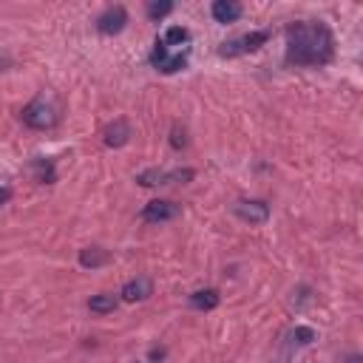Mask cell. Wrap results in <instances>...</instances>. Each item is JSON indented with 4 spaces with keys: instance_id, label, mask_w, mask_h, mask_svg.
I'll return each instance as SVG.
<instances>
[{
    "instance_id": "8992f818",
    "label": "cell",
    "mask_w": 363,
    "mask_h": 363,
    "mask_svg": "<svg viewBox=\"0 0 363 363\" xmlns=\"http://www.w3.org/2000/svg\"><path fill=\"white\" fill-rule=\"evenodd\" d=\"M125 26H128V12H125V6H111V9H105V12L97 17V31L105 34V37L119 34Z\"/></svg>"
},
{
    "instance_id": "8fae6325",
    "label": "cell",
    "mask_w": 363,
    "mask_h": 363,
    "mask_svg": "<svg viewBox=\"0 0 363 363\" xmlns=\"http://www.w3.org/2000/svg\"><path fill=\"white\" fill-rule=\"evenodd\" d=\"M108 261H111V253L103 250V247H85V250H80V267H85V269H100Z\"/></svg>"
},
{
    "instance_id": "9a60e30c",
    "label": "cell",
    "mask_w": 363,
    "mask_h": 363,
    "mask_svg": "<svg viewBox=\"0 0 363 363\" xmlns=\"http://www.w3.org/2000/svg\"><path fill=\"white\" fill-rule=\"evenodd\" d=\"M88 309H91V312H97V315H108V312H114V309H117V298H114L111 292L91 295V301H88Z\"/></svg>"
},
{
    "instance_id": "d6986e66",
    "label": "cell",
    "mask_w": 363,
    "mask_h": 363,
    "mask_svg": "<svg viewBox=\"0 0 363 363\" xmlns=\"http://www.w3.org/2000/svg\"><path fill=\"white\" fill-rule=\"evenodd\" d=\"M170 145H173L176 151H182V148L188 145V133H185V128L173 125V131H170Z\"/></svg>"
},
{
    "instance_id": "4fadbf2b",
    "label": "cell",
    "mask_w": 363,
    "mask_h": 363,
    "mask_svg": "<svg viewBox=\"0 0 363 363\" xmlns=\"http://www.w3.org/2000/svg\"><path fill=\"white\" fill-rule=\"evenodd\" d=\"M31 173L40 185H54L57 182V170H54V162L52 159H34L31 162Z\"/></svg>"
},
{
    "instance_id": "7a4b0ae2",
    "label": "cell",
    "mask_w": 363,
    "mask_h": 363,
    "mask_svg": "<svg viewBox=\"0 0 363 363\" xmlns=\"http://www.w3.org/2000/svg\"><path fill=\"white\" fill-rule=\"evenodd\" d=\"M20 119L31 128V131H52L57 122H60V114L52 103H45V100H34L29 103L23 111H20Z\"/></svg>"
},
{
    "instance_id": "277c9868",
    "label": "cell",
    "mask_w": 363,
    "mask_h": 363,
    "mask_svg": "<svg viewBox=\"0 0 363 363\" xmlns=\"http://www.w3.org/2000/svg\"><path fill=\"white\" fill-rule=\"evenodd\" d=\"M179 213H182V205H176V202H170V199H154V202H148V205L142 207L140 218L148 221V224H162V221L176 218Z\"/></svg>"
},
{
    "instance_id": "ffe728a7",
    "label": "cell",
    "mask_w": 363,
    "mask_h": 363,
    "mask_svg": "<svg viewBox=\"0 0 363 363\" xmlns=\"http://www.w3.org/2000/svg\"><path fill=\"white\" fill-rule=\"evenodd\" d=\"M292 338H295V343H301V346H309V343L315 341V329H309V327H295Z\"/></svg>"
},
{
    "instance_id": "5bb4252c",
    "label": "cell",
    "mask_w": 363,
    "mask_h": 363,
    "mask_svg": "<svg viewBox=\"0 0 363 363\" xmlns=\"http://www.w3.org/2000/svg\"><path fill=\"white\" fill-rule=\"evenodd\" d=\"M196 170L193 168H176V170H162V185H188L193 182Z\"/></svg>"
},
{
    "instance_id": "603a6c76",
    "label": "cell",
    "mask_w": 363,
    "mask_h": 363,
    "mask_svg": "<svg viewBox=\"0 0 363 363\" xmlns=\"http://www.w3.org/2000/svg\"><path fill=\"white\" fill-rule=\"evenodd\" d=\"M349 363H360V357H357V355H352V357H349Z\"/></svg>"
},
{
    "instance_id": "2e32d148",
    "label": "cell",
    "mask_w": 363,
    "mask_h": 363,
    "mask_svg": "<svg viewBox=\"0 0 363 363\" xmlns=\"http://www.w3.org/2000/svg\"><path fill=\"white\" fill-rule=\"evenodd\" d=\"M165 45H185V43H191V31L185 29V26H170L168 31H165V40H162Z\"/></svg>"
},
{
    "instance_id": "44dd1931",
    "label": "cell",
    "mask_w": 363,
    "mask_h": 363,
    "mask_svg": "<svg viewBox=\"0 0 363 363\" xmlns=\"http://www.w3.org/2000/svg\"><path fill=\"white\" fill-rule=\"evenodd\" d=\"M12 199V191L9 188H0V205H6Z\"/></svg>"
},
{
    "instance_id": "ac0fdd59",
    "label": "cell",
    "mask_w": 363,
    "mask_h": 363,
    "mask_svg": "<svg viewBox=\"0 0 363 363\" xmlns=\"http://www.w3.org/2000/svg\"><path fill=\"white\" fill-rule=\"evenodd\" d=\"M170 12H173L170 0H162V3H148V17H151V20H162V17L170 15Z\"/></svg>"
},
{
    "instance_id": "6da1fadb",
    "label": "cell",
    "mask_w": 363,
    "mask_h": 363,
    "mask_svg": "<svg viewBox=\"0 0 363 363\" xmlns=\"http://www.w3.org/2000/svg\"><path fill=\"white\" fill-rule=\"evenodd\" d=\"M335 57L332 29L321 20H298L287 26V63L304 68L329 66Z\"/></svg>"
},
{
    "instance_id": "7402d4cb",
    "label": "cell",
    "mask_w": 363,
    "mask_h": 363,
    "mask_svg": "<svg viewBox=\"0 0 363 363\" xmlns=\"http://www.w3.org/2000/svg\"><path fill=\"white\" fill-rule=\"evenodd\" d=\"M162 357H165V349H154L151 352V360H162Z\"/></svg>"
},
{
    "instance_id": "52a82bcc",
    "label": "cell",
    "mask_w": 363,
    "mask_h": 363,
    "mask_svg": "<svg viewBox=\"0 0 363 363\" xmlns=\"http://www.w3.org/2000/svg\"><path fill=\"white\" fill-rule=\"evenodd\" d=\"M236 216L250 224H264L269 218V205L258 202V199H242V202H236Z\"/></svg>"
},
{
    "instance_id": "ba28073f",
    "label": "cell",
    "mask_w": 363,
    "mask_h": 363,
    "mask_svg": "<svg viewBox=\"0 0 363 363\" xmlns=\"http://www.w3.org/2000/svg\"><path fill=\"white\" fill-rule=\"evenodd\" d=\"M131 125L125 122V119H114L111 125H105V131H103V142L108 145V148H122V145H128L131 142Z\"/></svg>"
},
{
    "instance_id": "30bf717a",
    "label": "cell",
    "mask_w": 363,
    "mask_h": 363,
    "mask_svg": "<svg viewBox=\"0 0 363 363\" xmlns=\"http://www.w3.org/2000/svg\"><path fill=\"white\" fill-rule=\"evenodd\" d=\"M210 15H213L216 23H236L244 15V9H242V3H236V0H216V3L210 6Z\"/></svg>"
},
{
    "instance_id": "e0dca14e",
    "label": "cell",
    "mask_w": 363,
    "mask_h": 363,
    "mask_svg": "<svg viewBox=\"0 0 363 363\" xmlns=\"http://www.w3.org/2000/svg\"><path fill=\"white\" fill-rule=\"evenodd\" d=\"M136 182H140L142 188H159V185H162V170H159V168L142 170L140 176H136Z\"/></svg>"
},
{
    "instance_id": "7c38bea8",
    "label": "cell",
    "mask_w": 363,
    "mask_h": 363,
    "mask_svg": "<svg viewBox=\"0 0 363 363\" xmlns=\"http://www.w3.org/2000/svg\"><path fill=\"white\" fill-rule=\"evenodd\" d=\"M218 304H221L218 290H196V292L191 295V306H193V309H202V312H210V309H216Z\"/></svg>"
},
{
    "instance_id": "9c48e42d",
    "label": "cell",
    "mask_w": 363,
    "mask_h": 363,
    "mask_svg": "<svg viewBox=\"0 0 363 363\" xmlns=\"http://www.w3.org/2000/svg\"><path fill=\"white\" fill-rule=\"evenodd\" d=\"M151 292H154V284H151V279H145V276H136V279H131L125 287H122V301H128V304H136V301H145V298H151Z\"/></svg>"
},
{
    "instance_id": "5b68a950",
    "label": "cell",
    "mask_w": 363,
    "mask_h": 363,
    "mask_svg": "<svg viewBox=\"0 0 363 363\" xmlns=\"http://www.w3.org/2000/svg\"><path fill=\"white\" fill-rule=\"evenodd\" d=\"M151 63L156 66V71H162V74H173V71H179V68H185L188 66V49L182 52V54H168V45L162 43V40H156V45H154V52H151Z\"/></svg>"
},
{
    "instance_id": "3957f363",
    "label": "cell",
    "mask_w": 363,
    "mask_h": 363,
    "mask_svg": "<svg viewBox=\"0 0 363 363\" xmlns=\"http://www.w3.org/2000/svg\"><path fill=\"white\" fill-rule=\"evenodd\" d=\"M269 40V31H250V34H242V37H236V40H230V43H224L221 49H218V54L221 57H239V54H250V52H258L261 45Z\"/></svg>"
}]
</instances>
